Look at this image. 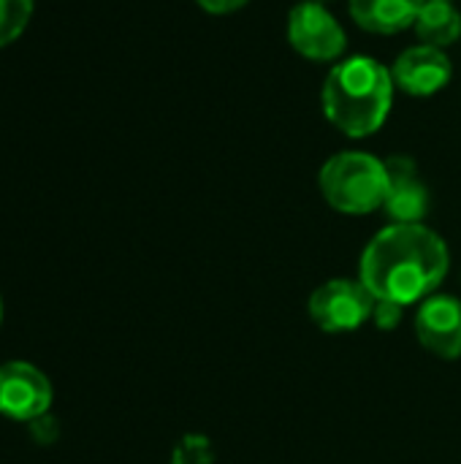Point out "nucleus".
Wrapping results in <instances>:
<instances>
[{
	"label": "nucleus",
	"instance_id": "obj_1",
	"mask_svg": "<svg viewBox=\"0 0 461 464\" xmlns=\"http://www.w3.org/2000/svg\"><path fill=\"white\" fill-rule=\"evenodd\" d=\"M451 253L446 239L424 223H391L361 253L359 280L375 299L402 307L429 299L446 280Z\"/></svg>",
	"mask_w": 461,
	"mask_h": 464
},
{
	"label": "nucleus",
	"instance_id": "obj_2",
	"mask_svg": "<svg viewBox=\"0 0 461 464\" xmlns=\"http://www.w3.org/2000/svg\"><path fill=\"white\" fill-rule=\"evenodd\" d=\"M394 101V76L375 57L353 54L337 63L321 92L326 120L351 139H367L383 128Z\"/></svg>",
	"mask_w": 461,
	"mask_h": 464
},
{
	"label": "nucleus",
	"instance_id": "obj_3",
	"mask_svg": "<svg viewBox=\"0 0 461 464\" xmlns=\"http://www.w3.org/2000/svg\"><path fill=\"white\" fill-rule=\"evenodd\" d=\"M318 185L331 209L342 215H370L386 204L389 169L386 160L351 150L323 163Z\"/></svg>",
	"mask_w": 461,
	"mask_h": 464
},
{
	"label": "nucleus",
	"instance_id": "obj_4",
	"mask_svg": "<svg viewBox=\"0 0 461 464\" xmlns=\"http://www.w3.org/2000/svg\"><path fill=\"white\" fill-rule=\"evenodd\" d=\"M375 302L378 299L370 294V288L361 280L334 277L312 291L307 302V313L321 332L345 334L372 321Z\"/></svg>",
	"mask_w": 461,
	"mask_h": 464
},
{
	"label": "nucleus",
	"instance_id": "obj_5",
	"mask_svg": "<svg viewBox=\"0 0 461 464\" xmlns=\"http://www.w3.org/2000/svg\"><path fill=\"white\" fill-rule=\"evenodd\" d=\"M288 41L291 46L318 63H329L342 57L348 38L337 16L318 0H302L291 8L288 16Z\"/></svg>",
	"mask_w": 461,
	"mask_h": 464
},
{
	"label": "nucleus",
	"instance_id": "obj_6",
	"mask_svg": "<svg viewBox=\"0 0 461 464\" xmlns=\"http://www.w3.org/2000/svg\"><path fill=\"white\" fill-rule=\"evenodd\" d=\"M52 405L49 378L27 362L0 364V416L11 421H35Z\"/></svg>",
	"mask_w": 461,
	"mask_h": 464
},
{
	"label": "nucleus",
	"instance_id": "obj_7",
	"mask_svg": "<svg viewBox=\"0 0 461 464\" xmlns=\"http://www.w3.org/2000/svg\"><path fill=\"white\" fill-rule=\"evenodd\" d=\"M416 337L437 359H461V302L448 294H432L416 313Z\"/></svg>",
	"mask_w": 461,
	"mask_h": 464
},
{
	"label": "nucleus",
	"instance_id": "obj_8",
	"mask_svg": "<svg viewBox=\"0 0 461 464\" xmlns=\"http://www.w3.org/2000/svg\"><path fill=\"white\" fill-rule=\"evenodd\" d=\"M391 76H394V84L402 92L416 95V98H427V95L440 92L451 82L454 63L446 54V49L418 44V46L405 49L397 57V63L391 68Z\"/></svg>",
	"mask_w": 461,
	"mask_h": 464
},
{
	"label": "nucleus",
	"instance_id": "obj_9",
	"mask_svg": "<svg viewBox=\"0 0 461 464\" xmlns=\"http://www.w3.org/2000/svg\"><path fill=\"white\" fill-rule=\"evenodd\" d=\"M389 169V193L383 212L391 223H424L429 212V190L418 177L416 160L405 155H394L386 160Z\"/></svg>",
	"mask_w": 461,
	"mask_h": 464
},
{
	"label": "nucleus",
	"instance_id": "obj_10",
	"mask_svg": "<svg viewBox=\"0 0 461 464\" xmlns=\"http://www.w3.org/2000/svg\"><path fill=\"white\" fill-rule=\"evenodd\" d=\"M424 0H348L353 22L378 35H394L416 24Z\"/></svg>",
	"mask_w": 461,
	"mask_h": 464
},
{
	"label": "nucleus",
	"instance_id": "obj_11",
	"mask_svg": "<svg viewBox=\"0 0 461 464\" xmlns=\"http://www.w3.org/2000/svg\"><path fill=\"white\" fill-rule=\"evenodd\" d=\"M416 33L424 44L446 49L461 38V11L451 0H424Z\"/></svg>",
	"mask_w": 461,
	"mask_h": 464
},
{
	"label": "nucleus",
	"instance_id": "obj_12",
	"mask_svg": "<svg viewBox=\"0 0 461 464\" xmlns=\"http://www.w3.org/2000/svg\"><path fill=\"white\" fill-rule=\"evenodd\" d=\"M33 14V0H0V49L14 44Z\"/></svg>",
	"mask_w": 461,
	"mask_h": 464
},
{
	"label": "nucleus",
	"instance_id": "obj_13",
	"mask_svg": "<svg viewBox=\"0 0 461 464\" xmlns=\"http://www.w3.org/2000/svg\"><path fill=\"white\" fill-rule=\"evenodd\" d=\"M168 464H215V446L206 435L198 432L182 435L171 451Z\"/></svg>",
	"mask_w": 461,
	"mask_h": 464
},
{
	"label": "nucleus",
	"instance_id": "obj_14",
	"mask_svg": "<svg viewBox=\"0 0 461 464\" xmlns=\"http://www.w3.org/2000/svg\"><path fill=\"white\" fill-rule=\"evenodd\" d=\"M402 315H405V307L397 304V302H389V299H378L375 302V313H372V321L378 329L383 332H391L402 324Z\"/></svg>",
	"mask_w": 461,
	"mask_h": 464
},
{
	"label": "nucleus",
	"instance_id": "obj_15",
	"mask_svg": "<svg viewBox=\"0 0 461 464\" xmlns=\"http://www.w3.org/2000/svg\"><path fill=\"white\" fill-rule=\"evenodd\" d=\"M196 3L209 14H234L242 5H247V0H196Z\"/></svg>",
	"mask_w": 461,
	"mask_h": 464
},
{
	"label": "nucleus",
	"instance_id": "obj_16",
	"mask_svg": "<svg viewBox=\"0 0 461 464\" xmlns=\"http://www.w3.org/2000/svg\"><path fill=\"white\" fill-rule=\"evenodd\" d=\"M0 321H3V299H0Z\"/></svg>",
	"mask_w": 461,
	"mask_h": 464
},
{
	"label": "nucleus",
	"instance_id": "obj_17",
	"mask_svg": "<svg viewBox=\"0 0 461 464\" xmlns=\"http://www.w3.org/2000/svg\"><path fill=\"white\" fill-rule=\"evenodd\" d=\"M451 3H454V0H451Z\"/></svg>",
	"mask_w": 461,
	"mask_h": 464
}]
</instances>
